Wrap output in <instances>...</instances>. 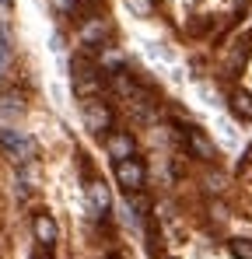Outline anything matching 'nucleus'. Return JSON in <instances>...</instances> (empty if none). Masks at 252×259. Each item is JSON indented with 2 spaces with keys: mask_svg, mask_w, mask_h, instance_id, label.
Wrapping results in <instances>:
<instances>
[{
  "mask_svg": "<svg viewBox=\"0 0 252 259\" xmlns=\"http://www.w3.org/2000/svg\"><path fill=\"white\" fill-rule=\"evenodd\" d=\"M0 147H4V151H7V158H14L18 165H32V161H35V154H39L35 140H32L28 133L14 130V126H0Z\"/></svg>",
  "mask_w": 252,
  "mask_h": 259,
  "instance_id": "f257e3e1",
  "label": "nucleus"
},
{
  "mask_svg": "<svg viewBox=\"0 0 252 259\" xmlns=\"http://www.w3.org/2000/svg\"><path fill=\"white\" fill-rule=\"evenodd\" d=\"M112 35V25L105 21V18H98V14H91L88 21H81V32H77V39H81V53L88 56H95V53H102L105 49V39Z\"/></svg>",
  "mask_w": 252,
  "mask_h": 259,
  "instance_id": "f03ea898",
  "label": "nucleus"
},
{
  "mask_svg": "<svg viewBox=\"0 0 252 259\" xmlns=\"http://www.w3.org/2000/svg\"><path fill=\"white\" fill-rule=\"evenodd\" d=\"M81 116H84V126L91 130V133L112 130V109L102 102V95L98 98H81Z\"/></svg>",
  "mask_w": 252,
  "mask_h": 259,
  "instance_id": "7ed1b4c3",
  "label": "nucleus"
},
{
  "mask_svg": "<svg viewBox=\"0 0 252 259\" xmlns=\"http://www.w3.org/2000/svg\"><path fill=\"white\" fill-rule=\"evenodd\" d=\"M116 179H119V186H123L126 193H137V189H144V165L137 161V158H123V161H116Z\"/></svg>",
  "mask_w": 252,
  "mask_h": 259,
  "instance_id": "20e7f679",
  "label": "nucleus"
},
{
  "mask_svg": "<svg viewBox=\"0 0 252 259\" xmlns=\"http://www.w3.org/2000/svg\"><path fill=\"white\" fill-rule=\"evenodd\" d=\"M182 140H186V147H189L200 161H214V158H217V151H214V144L207 140V133H203V130H186V137H182Z\"/></svg>",
  "mask_w": 252,
  "mask_h": 259,
  "instance_id": "39448f33",
  "label": "nucleus"
},
{
  "mask_svg": "<svg viewBox=\"0 0 252 259\" xmlns=\"http://www.w3.org/2000/svg\"><path fill=\"white\" fill-rule=\"evenodd\" d=\"M105 151H109V158H116V161H123V158H133V137H130L126 130H116V133H109V137H105Z\"/></svg>",
  "mask_w": 252,
  "mask_h": 259,
  "instance_id": "423d86ee",
  "label": "nucleus"
},
{
  "mask_svg": "<svg viewBox=\"0 0 252 259\" xmlns=\"http://www.w3.org/2000/svg\"><path fill=\"white\" fill-rule=\"evenodd\" d=\"M32 231H35V242L39 245H56V238H60V228H56V221L49 214L32 217Z\"/></svg>",
  "mask_w": 252,
  "mask_h": 259,
  "instance_id": "0eeeda50",
  "label": "nucleus"
},
{
  "mask_svg": "<svg viewBox=\"0 0 252 259\" xmlns=\"http://www.w3.org/2000/svg\"><path fill=\"white\" fill-rule=\"evenodd\" d=\"M53 4V11L60 14V18H74V21H88L91 18V0L84 4V0H49Z\"/></svg>",
  "mask_w": 252,
  "mask_h": 259,
  "instance_id": "6e6552de",
  "label": "nucleus"
},
{
  "mask_svg": "<svg viewBox=\"0 0 252 259\" xmlns=\"http://www.w3.org/2000/svg\"><path fill=\"white\" fill-rule=\"evenodd\" d=\"M88 200H91V207H95L98 214H109V207H112L109 186H105L102 179H91V182H88Z\"/></svg>",
  "mask_w": 252,
  "mask_h": 259,
  "instance_id": "1a4fd4ad",
  "label": "nucleus"
},
{
  "mask_svg": "<svg viewBox=\"0 0 252 259\" xmlns=\"http://www.w3.org/2000/svg\"><path fill=\"white\" fill-rule=\"evenodd\" d=\"M123 53L119 49H112V46H105L102 53H98V67L105 70V74H123Z\"/></svg>",
  "mask_w": 252,
  "mask_h": 259,
  "instance_id": "9d476101",
  "label": "nucleus"
},
{
  "mask_svg": "<svg viewBox=\"0 0 252 259\" xmlns=\"http://www.w3.org/2000/svg\"><path fill=\"white\" fill-rule=\"evenodd\" d=\"M231 112H235L238 119H252V98L245 91H235V95H231Z\"/></svg>",
  "mask_w": 252,
  "mask_h": 259,
  "instance_id": "9b49d317",
  "label": "nucleus"
},
{
  "mask_svg": "<svg viewBox=\"0 0 252 259\" xmlns=\"http://www.w3.org/2000/svg\"><path fill=\"white\" fill-rule=\"evenodd\" d=\"M126 207L133 210V217H147V210H151V203H147V196L137 189V193H126Z\"/></svg>",
  "mask_w": 252,
  "mask_h": 259,
  "instance_id": "f8f14e48",
  "label": "nucleus"
},
{
  "mask_svg": "<svg viewBox=\"0 0 252 259\" xmlns=\"http://www.w3.org/2000/svg\"><path fill=\"white\" fill-rule=\"evenodd\" d=\"M228 249H231V256H235V259H252V242H249V238H231Z\"/></svg>",
  "mask_w": 252,
  "mask_h": 259,
  "instance_id": "ddd939ff",
  "label": "nucleus"
},
{
  "mask_svg": "<svg viewBox=\"0 0 252 259\" xmlns=\"http://www.w3.org/2000/svg\"><path fill=\"white\" fill-rule=\"evenodd\" d=\"M0 112H4V116H18V112H21V98H14V95L4 91V95H0Z\"/></svg>",
  "mask_w": 252,
  "mask_h": 259,
  "instance_id": "4468645a",
  "label": "nucleus"
},
{
  "mask_svg": "<svg viewBox=\"0 0 252 259\" xmlns=\"http://www.w3.org/2000/svg\"><path fill=\"white\" fill-rule=\"evenodd\" d=\"M126 7H130L137 18H147V14L154 11V4H151V0H126Z\"/></svg>",
  "mask_w": 252,
  "mask_h": 259,
  "instance_id": "2eb2a0df",
  "label": "nucleus"
},
{
  "mask_svg": "<svg viewBox=\"0 0 252 259\" xmlns=\"http://www.w3.org/2000/svg\"><path fill=\"white\" fill-rule=\"evenodd\" d=\"M11 60V46H7V39L0 35V63H7Z\"/></svg>",
  "mask_w": 252,
  "mask_h": 259,
  "instance_id": "dca6fc26",
  "label": "nucleus"
},
{
  "mask_svg": "<svg viewBox=\"0 0 252 259\" xmlns=\"http://www.w3.org/2000/svg\"><path fill=\"white\" fill-rule=\"evenodd\" d=\"M49 249H53V245H39V249L32 252V259H53V256H49Z\"/></svg>",
  "mask_w": 252,
  "mask_h": 259,
  "instance_id": "f3484780",
  "label": "nucleus"
},
{
  "mask_svg": "<svg viewBox=\"0 0 252 259\" xmlns=\"http://www.w3.org/2000/svg\"><path fill=\"white\" fill-rule=\"evenodd\" d=\"M0 4H4V7H11V0H0Z\"/></svg>",
  "mask_w": 252,
  "mask_h": 259,
  "instance_id": "a211bd4d",
  "label": "nucleus"
},
{
  "mask_svg": "<svg viewBox=\"0 0 252 259\" xmlns=\"http://www.w3.org/2000/svg\"><path fill=\"white\" fill-rule=\"evenodd\" d=\"M245 158H249V161H252V147H249V154H245Z\"/></svg>",
  "mask_w": 252,
  "mask_h": 259,
  "instance_id": "6ab92c4d",
  "label": "nucleus"
},
{
  "mask_svg": "<svg viewBox=\"0 0 252 259\" xmlns=\"http://www.w3.org/2000/svg\"><path fill=\"white\" fill-rule=\"evenodd\" d=\"M161 259H172V256H161Z\"/></svg>",
  "mask_w": 252,
  "mask_h": 259,
  "instance_id": "aec40b11",
  "label": "nucleus"
}]
</instances>
